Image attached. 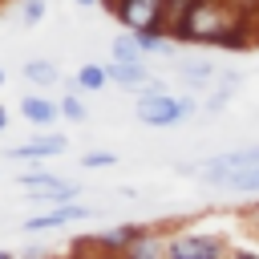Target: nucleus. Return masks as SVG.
<instances>
[{
    "instance_id": "1",
    "label": "nucleus",
    "mask_w": 259,
    "mask_h": 259,
    "mask_svg": "<svg viewBox=\"0 0 259 259\" xmlns=\"http://www.w3.org/2000/svg\"><path fill=\"white\" fill-rule=\"evenodd\" d=\"M174 36L198 40V45H219V49H247L251 16L243 8H235L231 0H194L190 12L182 16V24L174 28Z\"/></svg>"
},
{
    "instance_id": "2",
    "label": "nucleus",
    "mask_w": 259,
    "mask_h": 259,
    "mask_svg": "<svg viewBox=\"0 0 259 259\" xmlns=\"http://www.w3.org/2000/svg\"><path fill=\"white\" fill-rule=\"evenodd\" d=\"M134 113H138L142 125H154V130L178 125V121L190 117L186 113V97H170L166 89H142V97L134 101Z\"/></svg>"
},
{
    "instance_id": "3",
    "label": "nucleus",
    "mask_w": 259,
    "mask_h": 259,
    "mask_svg": "<svg viewBox=\"0 0 259 259\" xmlns=\"http://www.w3.org/2000/svg\"><path fill=\"white\" fill-rule=\"evenodd\" d=\"M113 16L130 32L166 28V0H113Z\"/></svg>"
},
{
    "instance_id": "4",
    "label": "nucleus",
    "mask_w": 259,
    "mask_h": 259,
    "mask_svg": "<svg viewBox=\"0 0 259 259\" xmlns=\"http://www.w3.org/2000/svg\"><path fill=\"white\" fill-rule=\"evenodd\" d=\"M166 259H223V239L214 235H178L166 243Z\"/></svg>"
},
{
    "instance_id": "5",
    "label": "nucleus",
    "mask_w": 259,
    "mask_h": 259,
    "mask_svg": "<svg viewBox=\"0 0 259 259\" xmlns=\"http://www.w3.org/2000/svg\"><path fill=\"white\" fill-rule=\"evenodd\" d=\"M85 219H93L89 206H81V202H61V206L49 210V214H32V219L24 223V231L32 235V231H45V227H65V223H85Z\"/></svg>"
},
{
    "instance_id": "6",
    "label": "nucleus",
    "mask_w": 259,
    "mask_h": 259,
    "mask_svg": "<svg viewBox=\"0 0 259 259\" xmlns=\"http://www.w3.org/2000/svg\"><path fill=\"white\" fill-rule=\"evenodd\" d=\"M65 138H32V142H24V146H12L8 150V158H32V162H40V158H57V154H65Z\"/></svg>"
},
{
    "instance_id": "7",
    "label": "nucleus",
    "mask_w": 259,
    "mask_h": 259,
    "mask_svg": "<svg viewBox=\"0 0 259 259\" xmlns=\"http://www.w3.org/2000/svg\"><path fill=\"white\" fill-rule=\"evenodd\" d=\"M146 227H134V223H121V227H113V231H97L93 239H89V247H101V251H121L125 255V247L142 235Z\"/></svg>"
},
{
    "instance_id": "8",
    "label": "nucleus",
    "mask_w": 259,
    "mask_h": 259,
    "mask_svg": "<svg viewBox=\"0 0 259 259\" xmlns=\"http://www.w3.org/2000/svg\"><path fill=\"white\" fill-rule=\"evenodd\" d=\"M20 113H24L32 125H53V121L61 117V105L49 101V97H40V93H28V97H20Z\"/></svg>"
},
{
    "instance_id": "9",
    "label": "nucleus",
    "mask_w": 259,
    "mask_h": 259,
    "mask_svg": "<svg viewBox=\"0 0 259 259\" xmlns=\"http://www.w3.org/2000/svg\"><path fill=\"white\" fill-rule=\"evenodd\" d=\"M109 81L113 85H125V89H146L154 77L146 73V65H121V61H109Z\"/></svg>"
},
{
    "instance_id": "10",
    "label": "nucleus",
    "mask_w": 259,
    "mask_h": 259,
    "mask_svg": "<svg viewBox=\"0 0 259 259\" xmlns=\"http://www.w3.org/2000/svg\"><path fill=\"white\" fill-rule=\"evenodd\" d=\"M178 77L198 89V85H210V81H214V65H210L206 57H186V61L178 65Z\"/></svg>"
},
{
    "instance_id": "11",
    "label": "nucleus",
    "mask_w": 259,
    "mask_h": 259,
    "mask_svg": "<svg viewBox=\"0 0 259 259\" xmlns=\"http://www.w3.org/2000/svg\"><path fill=\"white\" fill-rule=\"evenodd\" d=\"M142 53L146 57H174V40L166 36V28H146V32H134Z\"/></svg>"
},
{
    "instance_id": "12",
    "label": "nucleus",
    "mask_w": 259,
    "mask_h": 259,
    "mask_svg": "<svg viewBox=\"0 0 259 259\" xmlns=\"http://www.w3.org/2000/svg\"><path fill=\"white\" fill-rule=\"evenodd\" d=\"M113 61H121V65H142L146 61V53H142V45H138V36L130 28L121 36H113Z\"/></svg>"
},
{
    "instance_id": "13",
    "label": "nucleus",
    "mask_w": 259,
    "mask_h": 259,
    "mask_svg": "<svg viewBox=\"0 0 259 259\" xmlns=\"http://www.w3.org/2000/svg\"><path fill=\"white\" fill-rule=\"evenodd\" d=\"M162 255H166V247H162V239L150 235V231H142V235L125 247V259H162Z\"/></svg>"
},
{
    "instance_id": "14",
    "label": "nucleus",
    "mask_w": 259,
    "mask_h": 259,
    "mask_svg": "<svg viewBox=\"0 0 259 259\" xmlns=\"http://www.w3.org/2000/svg\"><path fill=\"white\" fill-rule=\"evenodd\" d=\"M227 190H235V194H259V162L239 166V170L227 178Z\"/></svg>"
},
{
    "instance_id": "15",
    "label": "nucleus",
    "mask_w": 259,
    "mask_h": 259,
    "mask_svg": "<svg viewBox=\"0 0 259 259\" xmlns=\"http://www.w3.org/2000/svg\"><path fill=\"white\" fill-rule=\"evenodd\" d=\"M105 85H109V69H105V65L89 61V65H81V69H77V89L97 93V89H105Z\"/></svg>"
},
{
    "instance_id": "16",
    "label": "nucleus",
    "mask_w": 259,
    "mask_h": 259,
    "mask_svg": "<svg viewBox=\"0 0 259 259\" xmlns=\"http://www.w3.org/2000/svg\"><path fill=\"white\" fill-rule=\"evenodd\" d=\"M16 182H20V186H28V190H36V194H45V190H57L65 178H57L53 170H45V166H40V170H24V174H16Z\"/></svg>"
},
{
    "instance_id": "17",
    "label": "nucleus",
    "mask_w": 259,
    "mask_h": 259,
    "mask_svg": "<svg viewBox=\"0 0 259 259\" xmlns=\"http://www.w3.org/2000/svg\"><path fill=\"white\" fill-rule=\"evenodd\" d=\"M32 85H40V89H49V85H57V69H53V61H45V57H32L24 69H20Z\"/></svg>"
},
{
    "instance_id": "18",
    "label": "nucleus",
    "mask_w": 259,
    "mask_h": 259,
    "mask_svg": "<svg viewBox=\"0 0 259 259\" xmlns=\"http://www.w3.org/2000/svg\"><path fill=\"white\" fill-rule=\"evenodd\" d=\"M57 105H61V117H65V121H85V105H81L77 93H65Z\"/></svg>"
},
{
    "instance_id": "19",
    "label": "nucleus",
    "mask_w": 259,
    "mask_h": 259,
    "mask_svg": "<svg viewBox=\"0 0 259 259\" xmlns=\"http://www.w3.org/2000/svg\"><path fill=\"white\" fill-rule=\"evenodd\" d=\"M113 162H117V154H113V150H89V154L81 158V166H85V170H101V166H113Z\"/></svg>"
},
{
    "instance_id": "20",
    "label": "nucleus",
    "mask_w": 259,
    "mask_h": 259,
    "mask_svg": "<svg viewBox=\"0 0 259 259\" xmlns=\"http://www.w3.org/2000/svg\"><path fill=\"white\" fill-rule=\"evenodd\" d=\"M45 12H49L45 0H24V4H20V20H24V24H40Z\"/></svg>"
},
{
    "instance_id": "21",
    "label": "nucleus",
    "mask_w": 259,
    "mask_h": 259,
    "mask_svg": "<svg viewBox=\"0 0 259 259\" xmlns=\"http://www.w3.org/2000/svg\"><path fill=\"white\" fill-rule=\"evenodd\" d=\"M231 4H235V8H243L247 16H255V12H259V0H231Z\"/></svg>"
},
{
    "instance_id": "22",
    "label": "nucleus",
    "mask_w": 259,
    "mask_h": 259,
    "mask_svg": "<svg viewBox=\"0 0 259 259\" xmlns=\"http://www.w3.org/2000/svg\"><path fill=\"white\" fill-rule=\"evenodd\" d=\"M24 259H45V251L40 247H24Z\"/></svg>"
},
{
    "instance_id": "23",
    "label": "nucleus",
    "mask_w": 259,
    "mask_h": 259,
    "mask_svg": "<svg viewBox=\"0 0 259 259\" xmlns=\"http://www.w3.org/2000/svg\"><path fill=\"white\" fill-rule=\"evenodd\" d=\"M231 259H259V255H255V251H235Z\"/></svg>"
},
{
    "instance_id": "24",
    "label": "nucleus",
    "mask_w": 259,
    "mask_h": 259,
    "mask_svg": "<svg viewBox=\"0 0 259 259\" xmlns=\"http://www.w3.org/2000/svg\"><path fill=\"white\" fill-rule=\"evenodd\" d=\"M251 36H255V40H259V12H255V16H251Z\"/></svg>"
},
{
    "instance_id": "25",
    "label": "nucleus",
    "mask_w": 259,
    "mask_h": 259,
    "mask_svg": "<svg viewBox=\"0 0 259 259\" xmlns=\"http://www.w3.org/2000/svg\"><path fill=\"white\" fill-rule=\"evenodd\" d=\"M73 4H77V8H93L97 0H73Z\"/></svg>"
},
{
    "instance_id": "26",
    "label": "nucleus",
    "mask_w": 259,
    "mask_h": 259,
    "mask_svg": "<svg viewBox=\"0 0 259 259\" xmlns=\"http://www.w3.org/2000/svg\"><path fill=\"white\" fill-rule=\"evenodd\" d=\"M4 125H8V113H4V109H0V130H4Z\"/></svg>"
},
{
    "instance_id": "27",
    "label": "nucleus",
    "mask_w": 259,
    "mask_h": 259,
    "mask_svg": "<svg viewBox=\"0 0 259 259\" xmlns=\"http://www.w3.org/2000/svg\"><path fill=\"white\" fill-rule=\"evenodd\" d=\"M0 259H16V255H12V251H0Z\"/></svg>"
},
{
    "instance_id": "28",
    "label": "nucleus",
    "mask_w": 259,
    "mask_h": 259,
    "mask_svg": "<svg viewBox=\"0 0 259 259\" xmlns=\"http://www.w3.org/2000/svg\"><path fill=\"white\" fill-rule=\"evenodd\" d=\"M4 81H8V77H4V69H0V85H4Z\"/></svg>"
}]
</instances>
